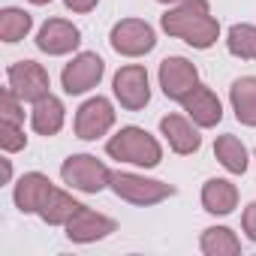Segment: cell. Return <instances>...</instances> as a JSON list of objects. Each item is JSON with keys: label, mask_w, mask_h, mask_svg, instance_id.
Instances as JSON below:
<instances>
[{"label": "cell", "mask_w": 256, "mask_h": 256, "mask_svg": "<svg viewBox=\"0 0 256 256\" xmlns=\"http://www.w3.org/2000/svg\"><path fill=\"white\" fill-rule=\"evenodd\" d=\"M66 108H64V102L54 96V94H48V96H42L40 102H34V112H30V126L40 133V136H58L60 133V126H64V114Z\"/></svg>", "instance_id": "obj_18"}, {"label": "cell", "mask_w": 256, "mask_h": 256, "mask_svg": "<svg viewBox=\"0 0 256 256\" xmlns=\"http://www.w3.org/2000/svg\"><path fill=\"white\" fill-rule=\"evenodd\" d=\"M226 48L241 60H256V24H232L226 34Z\"/></svg>", "instance_id": "obj_22"}, {"label": "cell", "mask_w": 256, "mask_h": 256, "mask_svg": "<svg viewBox=\"0 0 256 256\" xmlns=\"http://www.w3.org/2000/svg\"><path fill=\"white\" fill-rule=\"evenodd\" d=\"M34 28V18L30 12L18 10V6H6L4 12H0V40L4 42H18L30 34Z\"/></svg>", "instance_id": "obj_21"}, {"label": "cell", "mask_w": 256, "mask_h": 256, "mask_svg": "<svg viewBox=\"0 0 256 256\" xmlns=\"http://www.w3.org/2000/svg\"><path fill=\"white\" fill-rule=\"evenodd\" d=\"M114 100L126 108V112H142L151 102V84H148V70L142 64H126L114 72L112 82Z\"/></svg>", "instance_id": "obj_6"}, {"label": "cell", "mask_w": 256, "mask_h": 256, "mask_svg": "<svg viewBox=\"0 0 256 256\" xmlns=\"http://www.w3.org/2000/svg\"><path fill=\"white\" fill-rule=\"evenodd\" d=\"M54 190H58V187L48 181V175H42V172H28V175L18 178L12 199H16V208H18L22 214H42V208L48 205V199L54 196Z\"/></svg>", "instance_id": "obj_12"}, {"label": "cell", "mask_w": 256, "mask_h": 256, "mask_svg": "<svg viewBox=\"0 0 256 256\" xmlns=\"http://www.w3.org/2000/svg\"><path fill=\"white\" fill-rule=\"evenodd\" d=\"M112 126H114V108L106 96H90L76 112V136L84 142H96Z\"/></svg>", "instance_id": "obj_9"}, {"label": "cell", "mask_w": 256, "mask_h": 256, "mask_svg": "<svg viewBox=\"0 0 256 256\" xmlns=\"http://www.w3.org/2000/svg\"><path fill=\"white\" fill-rule=\"evenodd\" d=\"M12 178V166H10V160H4V181H10Z\"/></svg>", "instance_id": "obj_28"}, {"label": "cell", "mask_w": 256, "mask_h": 256, "mask_svg": "<svg viewBox=\"0 0 256 256\" xmlns=\"http://www.w3.org/2000/svg\"><path fill=\"white\" fill-rule=\"evenodd\" d=\"M157 4H181V0H157Z\"/></svg>", "instance_id": "obj_30"}, {"label": "cell", "mask_w": 256, "mask_h": 256, "mask_svg": "<svg viewBox=\"0 0 256 256\" xmlns=\"http://www.w3.org/2000/svg\"><path fill=\"white\" fill-rule=\"evenodd\" d=\"M102 72H106L102 58H100L96 52H82V54H76V58L64 66L60 84H64V90H66L70 96H78V94H88L90 88H96L100 78H102Z\"/></svg>", "instance_id": "obj_8"}, {"label": "cell", "mask_w": 256, "mask_h": 256, "mask_svg": "<svg viewBox=\"0 0 256 256\" xmlns=\"http://www.w3.org/2000/svg\"><path fill=\"white\" fill-rule=\"evenodd\" d=\"M181 106H184L187 118H190L196 126H202V130L217 126V124L223 120V106H220L217 94H214L211 88H205V84H196V88L181 100Z\"/></svg>", "instance_id": "obj_14"}, {"label": "cell", "mask_w": 256, "mask_h": 256, "mask_svg": "<svg viewBox=\"0 0 256 256\" xmlns=\"http://www.w3.org/2000/svg\"><path fill=\"white\" fill-rule=\"evenodd\" d=\"M78 42H82V30L72 22H66V18H48L40 28V34H36V48L52 54V58L76 52Z\"/></svg>", "instance_id": "obj_11"}, {"label": "cell", "mask_w": 256, "mask_h": 256, "mask_svg": "<svg viewBox=\"0 0 256 256\" xmlns=\"http://www.w3.org/2000/svg\"><path fill=\"white\" fill-rule=\"evenodd\" d=\"M30 4H36V6H46V4H52V0H30Z\"/></svg>", "instance_id": "obj_29"}, {"label": "cell", "mask_w": 256, "mask_h": 256, "mask_svg": "<svg viewBox=\"0 0 256 256\" xmlns=\"http://www.w3.org/2000/svg\"><path fill=\"white\" fill-rule=\"evenodd\" d=\"M108 42H112V48H114L118 54H124V58H142V54L154 52L157 34H154V28H151L148 22H142V18H120V22L112 28Z\"/></svg>", "instance_id": "obj_5"}, {"label": "cell", "mask_w": 256, "mask_h": 256, "mask_svg": "<svg viewBox=\"0 0 256 256\" xmlns=\"http://www.w3.org/2000/svg\"><path fill=\"white\" fill-rule=\"evenodd\" d=\"M160 133L166 136L169 148L175 154H181V157L196 154L202 148V136L196 130V124L190 118H184V114H163L160 118Z\"/></svg>", "instance_id": "obj_15"}, {"label": "cell", "mask_w": 256, "mask_h": 256, "mask_svg": "<svg viewBox=\"0 0 256 256\" xmlns=\"http://www.w3.org/2000/svg\"><path fill=\"white\" fill-rule=\"evenodd\" d=\"M64 4H66L70 12H90V10L100 4V0H64Z\"/></svg>", "instance_id": "obj_27"}, {"label": "cell", "mask_w": 256, "mask_h": 256, "mask_svg": "<svg viewBox=\"0 0 256 256\" xmlns=\"http://www.w3.org/2000/svg\"><path fill=\"white\" fill-rule=\"evenodd\" d=\"M82 208V202H76L70 193H64V190H54V196L48 199V205L42 208V220L48 223V226H66L70 223V217L76 214Z\"/></svg>", "instance_id": "obj_23"}, {"label": "cell", "mask_w": 256, "mask_h": 256, "mask_svg": "<svg viewBox=\"0 0 256 256\" xmlns=\"http://www.w3.org/2000/svg\"><path fill=\"white\" fill-rule=\"evenodd\" d=\"M199 247L205 256H238L241 241L229 226H208L199 238Z\"/></svg>", "instance_id": "obj_19"}, {"label": "cell", "mask_w": 256, "mask_h": 256, "mask_svg": "<svg viewBox=\"0 0 256 256\" xmlns=\"http://www.w3.org/2000/svg\"><path fill=\"white\" fill-rule=\"evenodd\" d=\"M238 205V187L226 178H208L205 187H202V208L208 214H217V217H226L232 214Z\"/></svg>", "instance_id": "obj_16"}, {"label": "cell", "mask_w": 256, "mask_h": 256, "mask_svg": "<svg viewBox=\"0 0 256 256\" xmlns=\"http://www.w3.org/2000/svg\"><path fill=\"white\" fill-rule=\"evenodd\" d=\"M114 229H118V223H114L112 217L96 214V211H90V208L82 205V208L70 217V223H66V238L76 241V244H90V241H100V238L112 235Z\"/></svg>", "instance_id": "obj_13"}, {"label": "cell", "mask_w": 256, "mask_h": 256, "mask_svg": "<svg viewBox=\"0 0 256 256\" xmlns=\"http://www.w3.org/2000/svg\"><path fill=\"white\" fill-rule=\"evenodd\" d=\"M241 229H244V235L256 244V202H250V205L244 208V214H241Z\"/></svg>", "instance_id": "obj_26"}, {"label": "cell", "mask_w": 256, "mask_h": 256, "mask_svg": "<svg viewBox=\"0 0 256 256\" xmlns=\"http://www.w3.org/2000/svg\"><path fill=\"white\" fill-rule=\"evenodd\" d=\"M22 96L6 84V90L0 94V114H4L6 120H16V124H24V112H22Z\"/></svg>", "instance_id": "obj_25"}, {"label": "cell", "mask_w": 256, "mask_h": 256, "mask_svg": "<svg viewBox=\"0 0 256 256\" xmlns=\"http://www.w3.org/2000/svg\"><path fill=\"white\" fill-rule=\"evenodd\" d=\"M0 148L6 154H16L22 148H28V136H24V126L16 120H0Z\"/></svg>", "instance_id": "obj_24"}, {"label": "cell", "mask_w": 256, "mask_h": 256, "mask_svg": "<svg viewBox=\"0 0 256 256\" xmlns=\"http://www.w3.org/2000/svg\"><path fill=\"white\" fill-rule=\"evenodd\" d=\"M214 157L220 160V166L232 175H244L247 172V148L241 145L238 136L226 133V136H217L214 142Z\"/></svg>", "instance_id": "obj_20"}, {"label": "cell", "mask_w": 256, "mask_h": 256, "mask_svg": "<svg viewBox=\"0 0 256 256\" xmlns=\"http://www.w3.org/2000/svg\"><path fill=\"white\" fill-rule=\"evenodd\" d=\"M196 84H199V70L187 58H178L175 54V58H166L160 64V88H163V94L169 100L181 102Z\"/></svg>", "instance_id": "obj_10"}, {"label": "cell", "mask_w": 256, "mask_h": 256, "mask_svg": "<svg viewBox=\"0 0 256 256\" xmlns=\"http://www.w3.org/2000/svg\"><path fill=\"white\" fill-rule=\"evenodd\" d=\"M229 102L244 126H256V76H241L229 88Z\"/></svg>", "instance_id": "obj_17"}, {"label": "cell", "mask_w": 256, "mask_h": 256, "mask_svg": "<svg viewBox=\"0 0 256 256\" xmlns=\"http://www.w3.org/2000/svg\"><path fill=\"white\" fill-rule=\"evenodd\" d=\"M118 199L130 202V205H157L169 196H175V187L166 181H154L145 175H133V172H112V184Z\"/></svg>", "instance_id": "obj_4"}, {"label": "cell", "mask_w": 256, "mask_h": 256, "mask_svg": "<svg viewBox=\"0 0 256 256\" xmlns=\"http://www.w3.org/2000/svg\"><path fill=\"white\" fill-rule=\"evenodd\" d=\"M160 28L193 48H211L220 36V22L211 16L208 0H181L160 18Z\"/></svg>", "instance_id": "obj_1"}, {"label": "cell", "mask_w": 256, "mask_h": 256, "mask_svg": "<svg viewBox=\"0 0 256 256\" xmlns=\"http://www.w3.org/2000/svg\"><path fill=\"white\" fill-rule=\"evenodd\" d=\"M60 178L64 184H70L72 190H82V193H100L112 184V169L96 160L94 154H72L64 160L60 166Z\"/></svg>", "instance_id": "obj_3"}, {"label": "cell", "mask_w": 256, "mask_h": 256, "mask_svg": "<svg viewBox=\"0 0 256 256\" xmlns=\"http://www.w3.org/2000/svg\"><path fill=\"white\" fill-rule=\"evenodd\" d=\"M106 154L112 160H120V163H133V166H145V169H154L160 166L163 160V148L160 142L142 130V126H120V130L106 142Z\"/></svg>", "instance_id": "obj_2"}, {"label": "cell", "mask_w": 256, "mask_h": 256, "mask_svg": "<svg viewBox=\"0 0 256 256\" xmlns=\"http://www.w3.org/2000/svg\"><path fill=\"white\" fill-rule=\"evenodd\" d=\"M6 84L24 100V102H40L42 96H48V88H52V78H48V70L36 60H16L10 70H6Z\"/></svg>", "instance_id": "obj_7"}]
</instances>
